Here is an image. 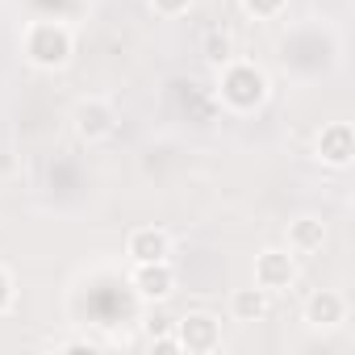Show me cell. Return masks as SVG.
I'll return each instance as SVG.
<instances>
[{
  "label": "cell",
  "instance_id": "cell-1",
  "mask_svg": "<svg viewBox=\"0 0 355 355\" xmlns=\"http://www.w3.org/2000/svg\"><path fill=\"white\" fill-rule=\"evenodd\" d=\"M268 92H272V84H268L263 67H255L247 59H230L218 67V101L230 113H255L268 101Z\"/></svg>",
  "mask_w": 355,
  "mask_h": 355
},
{
  "label": "cell",
  "instance_id": "cell-2",
  "mask_svg": "<svg viewBox=\"0 0 355 355\" xmlns=\"http://www.w3.org/2000/svg\"><path fill=\"white\" fill-rule=\"evenodd\" d=\"M21 51L38 71H59L76 55V30L67 21H34L21 38Z\"/></svg>",
  "mask_w": 355,
  "mask_h": 355
},
{
  "label": "cell",
  "instance_id": "cell-3",
  "mask_svg": "<svg viewBox=\"0 0 355 355\" xmlns=\"http://www.w3.org/2000/svg\"><path fill=\"white\" fill-rule=\"evenodd\" d=\"M71 125H76V134H80L84 142H105V138L117 130V109H113V101H105V96H84V101H76V109H71Z\"/></svg>",
  "mask_w": 355,
  "mask_h": 355
},
{
  "label": "cell",
  "instance_id": "cell-4",
  "mask_svg": "<svg viewBox=\"0 0 355 355\" xmlns=\"http://www.w3.org/2000/svg\"><path fill=\"white\" fill-rule=\"evenodd\" d=\"M171 326H175L171 334H175V343H180V351H189V355H209V351L222 347V326H218L214 313H184Z\"/></svg>",
  "mask_w": 355,
  "mask_h": 355
},
{
  "label": "cell",
  "instance_id": "cell-5",
  "mask_svg": "<svg viewBox=\"0 0 355 355\" xmlns=\"http://www.w3.org/2000/svg\"><path fill=\"white\" fill-rule=\"evenodd\" d=\"M255 284L268 293H284L297 284V255L288 247H268L255 255Z\"/></svg>",
  "mask_w": 355,
  "mask_h": 355
},
{
  "label": "cell",
  "instance_id": "cell-6",
  "mask_svg": "<svg viewBox=\"0 0 355 355\" xmlns=\"http://www.w3.org/2000/svg\"><path fill=\"white\" fill-rule=\"evenodd\" d=\"M130 288L142 297V301H167L175 293V268L171 259H155V263H134L130 272Z\"/></svg>",
  "mask_w": 355,
  "mask_h": 355
},
{
  "label": "cell",
  "instance_id": "cell-7",
  "mask_svg": "<svg viewBox=\"0 0 355 355\" xmlns=\"http://www.w3.org/2000/svg\"><path fill=\"white\" fill-rule=\"evenodd\" d=\"M318 159L326 167H347L355 159V130L347 121H330L318 134Z\"/></svg>",
  "mask_w": 355,
  "mask_h": 355
},
{
  "label": "cell",
  "instance_id": "cell-8",
  "mask_svg": "<svg viewBox=\"0 0 355 355\" xmlns=\"http://www.w3.org/2000/svg\"><path fill=\"white\" fill-rule=\"evenodd\" d=\"M305 322H309L313 330H334V326H343V322H347V297L334 293V288L309 293V301H305Z\"/></svg>",
  "mask_w": 355,
  "mask_h": 355
},
{
  "label": "cell",
  "instance_id": "cell-9",
  "mask_svg": "<svg viewBox=\"0 0 355 355\" xmlns=\"http://www.w3.org/2000/svg\"><path fill=\"white\" fill-rule=\"evenodd\" d=\"M125 255L134 263H155V259H171V234L159 226H138L125 239Z\"/></svg>",
  "mask_w": 355,
  "mask_h": 355
},
{
  "label": "cell",
  "instance_id": "cell-10",
  "mask_svg": "<svg viewBox=\"0 0 355 355\" xmlns=\"http://www.w3.org/2000/svg\"><path fill=\"white\" fill-rule=\"evenodd\" d=\"M322 243H326V222L322 218L301 214V218L288 222V251L293 255H313V251H322Z\"/></svg>",
  "mask_w": 355,
  "mask_h": 355
},
{
  "label": "cell",
  "instance_id": "cell-11",
  "mask_svg": "<svg viewBox=\"0 0 355 355\" xmlns=\"http://www.w3.org/2000/svg\"><path fill=\"white\" fill-rule=\"evenodd\" d=\"M268 309H272V293L259 288V284L239 288V293L230 297V313H234V322H263Z\"/></svg>",
  "mask_w": 355,
  "mask_h": 355
},
{
  "label": "cell",
  "instance_id": "cell-12",
  "mask_svg": "<svg viewBox=\"0 0 355 355\" xmlns=\"http://www.w3.org/2000/svg\"><path fill=\"white\" fill-rule=\"evenodd\" d=\"M214 67H222V63H230L234 59V38L226 34V30H209L205 34V51H201Z\"/></svg>",
  "mask_w": 355,
  "mask_h": 355
},
{
  "label": "cell",
  "instance_id": "cell-13",
  "mask_svg": "<svg viewBox=\"0 0 355 355\" xmlns=\"http://www.w3.org/2000/svg\"><path fill=\"white\" fill-rule=\"evenodd\" d=\"M239 5H243V13H247V17L272 21V17H280V13H284L288 0H239Z\"/></svg>",
  "mask_w": 355,
  "mask_h": 355
},
{
  "label": "cell",
  "instance_id": "cell-14",
  "mask_svg": "<svg viewBox=\"0 0 355 355\" xmlns=\"http://www.w3.org/2000/svg\"><path fill=\"white\" fill-rule=\"evenodd\" d=\"M150 9H155L159 17H184V13L193 9V0H150Z\"/></svg>",
  "mask_w": 355,
  "mask_h": 355
},
{
  "label": "cell",
  "instance_id": "cell-15",
  "mask_svg": "<svg viewBox=\"0 0 355 355\" xmlns=\"http://www.w3.org/2000/svg\"><path fill=\"white\" fill-rule=\"evenodd\" d=\"M13 297H17V284H13V272H9V268H0V313H5V309L13 305Z\"/></svg>",
  "mask_w": 355,
  "mask_h": 355
}]
</instances>
